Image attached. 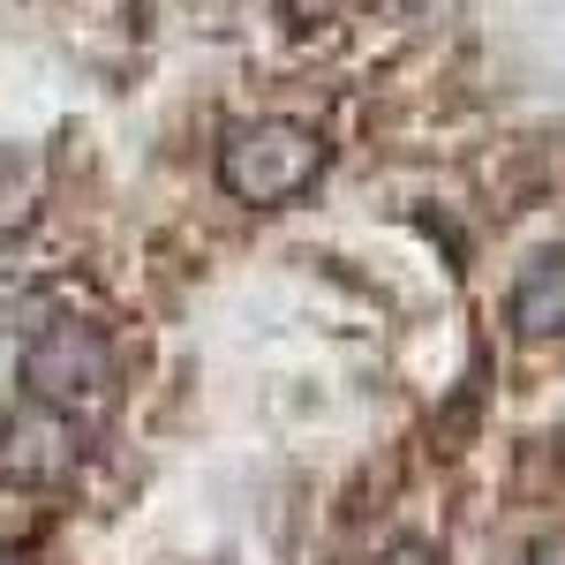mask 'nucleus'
I'll return each instance as SVG.
<instances>
[{
  "mask_svg": "<svg viewBox=\"0 0 565 565\" xmlns=\"http://www.w3.org/2000/svg\"><path fill=\"white\" fill-rule=\"evenodd\" d=\"M0 565H39V558H31L23 543H0Z\"/></svg>",
  "mask_w": 565,
  "mask_h": 565,
  "instance_id": "7",
  "label": "nucleus"
},
{
  "mask_svg": "<svg viewBox=\"0 0 565 565\" xmlns=\"http://www.w3.org/2000/svg\"><path fill=\"white\" fill-rule=\"evenodd\" d=\"M84 468V423L23 399L15 415H0V482L8 490H61V482Z\"/></svg>",
  "mask_w": 565,
  "mask_h": 565,
  "instance_id": "3",
  "label": "nucleus"
},
{
  "mask_svg": "<svg viewBox=\"0 0 565 565\" xmlns=\"http://www.w3.org/2000/svg\"><path fill=\"white\" fill-rule=\"evenodd\" d=\"M521 565H565V527L558 535H535V543L521 551Z\"/></svg>",
  "mask_w": 565,
  "mask_h": 565,
  "instance_id": "5",
  "label": "nucleus"
},
{
  "mask_svg": "<svg viewBox=\"0 0 565 565\" xmlns=\"http://www.w3.org/2000/svg\"><path fill=\"white\" fill-rule=\"evenodd\" d=\"M505 317H513V332L535 340V348L565 340V249H543L535 264H521V279L505 295Z\"/></svg>",
  "mask_w": 565,
  "mask_h": 565,
  "instance_id": "4",
  "label": "nucleus"
},
{
  "mask_svg": "<svg viewBox=\"0 0 565 565\" xmlns=\"http://www.w3.org/2000/svg\"><path fill=\"white\" fill-rule=\"evenodd\" d=\"M370 565H430V551H423V543H392V551H377Z\"/></svg>",
  "mask_w": 565,
  "mask_h": 565,
  "instance_id": "6",
  "label": "nucleus"
},
{
  "mask_svg": "<svg viewBox=\"0 0 565 565\" xmlns=\"http://www.w3.org/2000/svg\"><path fill=\"white\" fill-rule=\"evenodd\" d=\"M23 399H45L61 415H90L114 399V340L84 317H53L39 340L23 348Z\"/></svg>",
  "mask_w": 565,
  "mask_h": 565,
  "instance_id": "2",
  "label": "nucleus"
},
{
  "mask_svg": "<svg viewBox=\"0 0 565 565\" xmlns=\"http://www.w3.org/2000/svg\"><path fill=\"white\" fill-rule=\"evenodd\" d=\"M324 136L309 129V121H287V114H257V121H234V129L218 136V159L212 174L218 189L234 196V204H249V212H279V204H295L317 189L324 174Z\"/></svg>",
  "mask_w": 565,
  "mask_h": 565,
  "instance_id": "1",
  "label": "nucleus"
}]
</instances>
